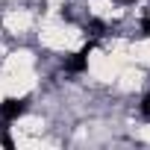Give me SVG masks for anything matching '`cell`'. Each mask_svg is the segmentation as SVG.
<instances>
[{"label":"cell","mask_w":150,"mask_h":150,"mask_svg":"<svg viewBox=\"0 0 150 150\" xmlns=\"http://www.w3.org/2000/svg\"><path fill=\"white\" fill-rule=\"evenodd\" d=\"M27 97H6L3 103H0V121H3V127H9L12 121H18L24 112H27Z\"/></svg>","instance_id":"1"},{"label":"cell","mask_w":150,"mask_h":150,"mask_svg":"<svg viewBox=\"0 0 150 150\" xmlns=\"http://www.w3.org/2000/svg\"><path fill=\"white\" fill-rule=\"evenodd\" d=\"M91 47H94V44L88 41V44H86V47H83L80 53H74V59H68V62H65V68H68V71H74V74H77V71H86V65H88V53H91Z\"/></svg>","instance_id":"2"},{"label":"cell","mask_w":150,"mask_h":150,"mask_svg":"<svg viewBox=\"0 0 150 150\" xmlns=\"http://www.w3.org/2000/svg\"><path fill=\"white\" fill-rule=\"evenodd\" d=\"M0 141H3V147H6V150H12V147H15V141H12V135H9V127H0Z\"/></svg>","instance_id":"3"},{"label":"cell","mask_w":150,"mask_h":150,"mask_svg":"<svg viewBox=\"0 0 150 150\" xmlns=\"http://www.w3.org/2000/svg\"><path fill=\"white\" fill-rule=\"evenodd\" d=\"M141 112H144V115H147V118H150V94H147V97H144V100H141Z\"/></svg>","instance_id":"4"},{"label":"cell","mask_w":150,"mask_h":150,"mask_svg":"<svg viewBox=\"0 0 150 150\" xmlns=\"http://www.w3.org/2000/svg\"><path fill=\"white\" fill-rule=\"evenodd\" d=\"M141 33L150 38V18H144V21H141Z\"/></svg>","instance_id":"5"},{"label":"cell","mask_w":150,"mask_h":150,"mask_svg":"<svg viewBox=\"0 0 150 150\" xmlns=\"http://www.w3.org/2000/svg\"><path fill=\"white\" fill-rule=\"evenodd\" d=\"M118 3H135V0H118Z\"/></svg>","instance_id":"6"}]
</instances>
